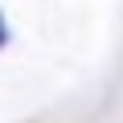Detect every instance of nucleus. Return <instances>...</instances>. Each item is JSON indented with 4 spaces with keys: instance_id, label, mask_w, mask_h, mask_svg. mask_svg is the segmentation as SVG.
<instances>
[{
    "instance_id": "obj_1",
    "label": "nucleus",
    "mask_w": 123,
    "mask_h": 123,
    "mask_svg": "<svg viewBox=\"0 0 123 123\" xmlns=\"http://www.w3.org/2000/svg\"><path fill=\"white\" fill-rule=\"evenodd\" d=\"M8 41V25H4V17H0V45Z\"/></svg>"
}]
</instances>
